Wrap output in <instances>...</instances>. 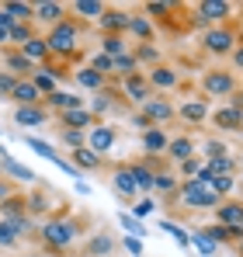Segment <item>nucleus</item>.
I'll return each instance as SVG.
<instances>
[{
  "instance_id": "16",
  "label": "nucleus",
  "mask_w": 243,
  "mask_h": 257,
  "mask_svg": "<svg viewBox=\"0 0 243 257\" xmlns=\"http://www.w3.org/2000/svg\"><path fill=\"white\" fill-rule=\"evenodd\" d=\"M101 25H104V28H111V32H118V28H129V14H118V11H111V14H101Z\"/></svg>"
},
{
  "instance_id": "9",
  "label": "nucleus",
  "mask_w": 243,
  "mask_h": 257,
  "mask_svg": "<svg viewBox=\"0 0 243 257\" xmlns=\"http://www.w3.org/2000/svg\"><path fill=\"white\" fill-rule=\"evenodd\" d=\"M49 101H52L56 108H63V111H77V108H80V97H73V94H63V90H56Z\"/></svg>"
},
{
  "instance_id": "52",
  "label": "nucleus",
  "mask_w": 243,
  "mask_h": 257,
  "mask_svg": "<svg viewBox=\"0 0 243 257\" xmlns=\"http://www.w3.org/2000/svg\"><path fill=\"white\" fill-rule=\"evenodd\" d=\"M32 209H35V212H42V209H45V198H42V195H35V198H32Z\"/></svg>"
},
{
  "instance_id": "50",
  "label": "nucleus",
  "mask_w": 243,
  "mask_h": 257,
  "mask_svg": "<svg viewBox=\"0 0 243 257\" xmlns=\"http://www.w3.org/2000/svg\"><path fill=\"white\" fill-rule=\"evenodd\" d=\"M0 90H7V94H14V80H11L7 73H0Z\"/></svg>"
},
{
  "instance_id": "4",
  "label": "nucleus",
  "mask_w": 243,
  "mask_h": 257,
  "mask_svg": "<svg viewBox=\"0 0 243 257\" xmlns=\"http://www.w3.org/2000/svg\"><path fill=\"white\" fill-rule=\"evenodd\" d=\"M14 118H18V125H42V122H45V111L35 108V104H21Z\"/></svg>"
},
{
  "instance_id": "13",
  "label": "nucleus",
  "mask_w": 243,
  "mask_h": 257,
  "mask_svg": "<svg viewBox=\"0 0 243 257\" xmlns=\"http://www.w3.org/2000/svg\"><path fill=\"white\" fill-rule=\"evenodd\" d=\"M132 181H136V188H153L157 184V174L153 171H146V167H132Z\"/></svg>"
},
{
  "instance_id": "42",
  "label": "nucleus",
  "mask_w": 243,
  "mask_h": 257,
  "mask_svg": "<svg viewBox=\"0 0 243 257\" xmlns=\"http://www.w3.org/2000/svg\"><path fill=\"white\" fill-rule=\"evenodd\" d=\"M129 28H132L136 35H143V39H150V25H146V21H129Z\"/></svg>"
},
{
  "instance_id": "35",
  "label": "nucleus",
  "mask_w": 243,
  "mask_h": 257,
  "mask_svg": "<svg viewBox=\"0 0 243 257\" xmlns=\"http://www.w3.org/2000/svg\"><path fill=\"white\" fill-rule=\"evenodd\" d=\"M14 240H18V229H14L11 222H0V243H4V247H11Z\"/></svg>"
},
{
  "instance_id": "30",
  "label": "nucleus",
  "mask_w": 243,
  "mask_h": 257,
  "mask_svg": "<svg viewBox=\"0 0 243 257\" xmlns=\"http://www.w3.org/2000/svg\"><path fill=\"white\" fill-rule=\"evenodd\" d=\"M77 80H80V87H101V73H94V70H80Z\"/></svg>"
},
{
  "instance_id": "12",
  "label": "nucleus",
  "mask_w": 243,
  "mask_h": 257,
  "mask_svg": "<svg viewBox=\"0 0 243 257\" xmlns=\"http://www.w3.org/2000/svg\"><path fill=\"white\" fill-rule=\"evenodd\" d=\"M143 146H146L150 153H160L163 146H167V139H163V132H160V128H150V132L143 136Z\"/></svg>"
},
{
  "instance_id": "5",
  "label": "nucleus",
  "mask_w": 243,
  "mask_h": 257,
  "mask_svg": "<svg viewBox=\"0 0 243 257\" xmlns=\"http://www.w3.org/2000/svg\"><path fill=\"white\" fill-rule=\"evenodd\" d=\"M111 143H115L111 128H94L90 132V153H104V150H111Z\"/></svg>"
},
{
  "instance_id": "25",
  "label": "nucleus",
  "mask_w": 243,
  "mask_h": 257,
  "mask_svg": "<svg viewBox=\"0 0 243 257\" xmlns=\"http://www.w3.org/2000/svg\"><path fill=\"white\" fill-rule=\"evenodd\" d=\"M63 122H66V125H73V128H80V125H87V122H90V115L77 108V111H66V115H63Z\"/></svg>"
},
{
  "instance_id": "40",
  "label": "nucleus",
  "mask_w": 243,
  "mask_h": 257,
  "mask_svg": "<svg viewBox=\"0 0 243 257\" xmlns=\"http://www.w3.org/2000/svg\"><path fill=\"white\" fill-rule=\"evenodd\" d=\"M90 70H94V73H104V70H111V59H108L104 52H97V56H94V66H90Z\"/></svg>"
},
{
  "instance_id": "27",
  "label": "nucleus",
  "mask_w": 243,
  "mask_h": 257,
  "mask_svg": "<svg viewBox=\"0 0 243 257\" xmlns=\"http://www.w3.org/2000/svg\"><path fill=\"white\" fill-rule=\"evenodd\" d=\"M73 157H77V160H80L83 167H97V164H101V157H97V153H90V150H87V146H80V150H77V153H73Z\"/></svg>"
},
{
  "instance_id": "38",
  "label": "nucleus",
  "mask_w": 243,
  "mask_h": 257,
  "mask_svg": "<svg viewBox=\"0 0 243 257\" xmlns=\"http://www.w3.org/2000/svg\"><path fill=\"white\" fill-rule=\"evenodd\" d=\"M52 87H56V77L52 73H39L35 77V90H52Z\"/></svg>"
},
{
  "instance_id": "37",
  "label": "nucleus",
  "mask_w": 243,
  "mask_h": 257,
  "mask_svg": "<svg viewBox=\"0 0 243 257\" xmlns=\"http://www.w3.org/2000/svg\"><path fill=\"white\" fill-rule=\"evenodd\" d=\"M195 243H198V250H202L205 257H212V254H215V243H212V240H208L205 233H198V236H195Z\"/></svg>"
},
{
  "instance_id": "3",
  "label": "nucleus",
  "mask_w": 243,
  "mask_h": 257,
  "mask_svg": "<svg viewBox=\"0 0 243 257\" xmlns=\"http://www.w3.org/2000/svg\"><path fill=\"white\" fill-rule=\"evenodd\" d=\"M181 195H184L188 205H205V209H215V202H219V195H212V191H208L205 184H198V181H188Z\"/></svg>"
},
{
  "instance_id": "1",
  "label": "nucleus",
  "mask_w": 243,
  "mask_h": 257,
  "mask_svg": "<svg viewBox=\"0 0 243 257\" xmlns=\"http://www.w3.org/2000/svg\"><path fill=\"white\" fill-rule=\"evenodd\" d=\"M49 49L52 52H73V45H77V28L70 25V21H63V25H56L52 28V35H49Z\"/></svg>"
},
{
  "instance_id": "18",
  "label": "nucleus",
  "mask_w": 243,
  "mask_h": 257,
  "mask_svg": "<svg viewBox=\"0 0 243 257\" xmlns=\"http://www.w3.org/2000/svg\"><path fill=\"white\" fill-rule=\"evenodd\" d=\"M4 167H7V174H14V177H21V181H35V174L28 171V167H21L18 160H11V157H4Z\"/></svg>"
},
{
  "instance_id": "11",
  "label": "nucleus",
  "mask_w": 243,
  "mask_h": 257,
  "mask_svg": "<svg viewBox=\"0 0 243 257\" xmlns=\"http://www.w3.org/2000/svg\"><path fill=\"white\" fill-rule=\"evenodd\" d=\"M45 52H49V45L42 39H35V35L25 42V59H45Z\"/></svg>"
},
{
  "instance_id": "26",
  "label": "nucleus",
  "mask_w": 243,
  "mask_h": 257,
  "mask_svg": "<svg viewBox=\"0 0 243 257\" xmlns=\"http://www.w3.org/2000/svg\"><path fill=\"white\" fill-rule=\"evenodd\" d=\"M118 222L125 226V229H129V233H132V236H136V240H139V236H146V229H143V226H139V222H136L132 215H125V212H122V215H118Z\"/></svg>"
},
{
  "instance_id": "47",
  "label": "nucleus",
  "mask_w": 243,
  "mask_h": 257,
  "mask_svg": "<svg viewBox=\"0 0 243 257\" xmlns=\"http://www.w3.org/2000/svg\"><path fill=\"white\" fill-rule=\"evenodd\" d=\"M14 25H18V21H14V18H11V14H7V11L0 7V28H7V32H11Z\"/></svg>"
},
{
  "instance_id": "7",
  "label": "nucleus",
  "mask_w": 243,
  "mask_h": 257,
  "mask_svg": "<svg viewBox=\"0 0 243 257\" xmlns=\"http://www.w3.org/2000/svg\"><path fill=\"white\" fill-rule=\"evenodd\" d=\"M215 125H222V128H240L243 125V111H240V108H222V111H215Z\"/></svg>"
},
{
  "instance_id": "53",
  "label": "nucleus",
  "mask_w": 243,
  "mask_h": 257,
  "mask_svg": "<svg viewBox=\"0 0 243 257\" xmlns=\"http://www.w3.org/2000/svg\"><path fill=\"white\" fill-rule=\"evenodd\" d=\"M236 66H240V70H243V45H240V49H236Z\"/></svg>"
},
{
  "instance_id": "17",
  "label": "nucleus",
  "mask_w": 243,
  "mask_h": 257,
  "mask_svg": "<svg viewBox=\"0 0 243 257\" xmlns=\"http://www.w3.org/2000/svg\"><path fill=\"white\" fill-rule=\"evenodd\" d=\"M14 97H18L21 104H35L39 90H35V84H14Z\"/></svg>"
},
{
  "instance_id": "57",
  "label": "nucleus",
  "mask_w": 243,
  "mask_h": 257,
  "mask_svg": "<svg viewBox=\"0 0 243 257\" xmlns=\"http://www.w3.org/2000/svg\"><path fill=\"white\" fill-rule=\"evenodd\" d=\"M240 250H243V247H240Z\"/></svg>"
},
{
  "instance_id": "56",
  "label": "nucleus",
  "mask_w": 243,
  "mask_h": 257,
  "mask_svg": "<svg viewBox=\"0 0 243 257\" xmlns=\"http://www.w3.org/2000/svg\"><path fill=\"white\" fill-rule=\"evenodd\" d=\"M240 222H243V219H240Z\"/></svg>"
},
{
  "instance_id": "44",
  "label": "nucleus",
  "mask_w": 243,
  "mask_h": 257,
  "mask_svg": "<svg viewBox=\"0 0 243 257\" xmlns=\"http://www.w3.org/2000/svg\"><path fill=\"white\" fill-rule=\"evenodd\" d=\"M90 250H94V254H104V250H111V240H104V236H97V240L90 243Z\"/></svg>"
},
{
  "instance_id": "24",
  "label": "nucleus",
  "mask_w": 243,
  "mask_h": 257,
  "mask_svg": "<svg viewBox=\"0 0 243 257\" xmlns=\"http://www.w3.org/2000/svg\"><path fill=\"white\" fill-rule=\"evenodd\" d=\"M170 153H174V157L184 164V160L191 157V143H188V139H174V143H170Z\"/></svg>"
},
{
  "instance_id": "33",
  "label": "nucleus",
  "mask_w": 243,
  "mask_h": 257,
  "mask_svg": "<svg viewBox=\"0 0 243 257\" xmlns=\"http://www.w3.org/2000/svg\"><path fill=\"white\" fill-rule=\"evenodd\" d=\"M28 146H32L39 157H45V160H56V153H52V146H49V143H42V139H28Z\"/></svg>"
},
{
  "instance_id": "29",
  "label": "nucleus",
  "mask_w": 243,
  "mask_h": 257,
  "mask_svg": "<svg viewBox=\"0 0 243 257\" xmlns=\"http://www.w3.org/2000/svg\"><path fill=\"white\" fill-rule=\"evenodd\" d=\"M122 49H125V42H122L118 35H108V39H104V52H108V59H111V56H122Z\"/></svg>"
},
{
  "instance_id": "2",
  "label": "nucleus",
  "mask_w": 243,
  "mask_h": 257,
  "mask_svg": "<svg viewBox=\"0 0 243 257\" xmlns=\"http://www.w3.org/2000/svg\"><path fill=\"white\" fill-rule=\"evenodd\" d=\"M42 236H45L52 247H70L73 236H77V226H73V222H45Z\"/></svg>"
},
{
  "instance_id": "43",
  "label": "nucleus",
  "mask_w": 243,
  "mask_h": 257,
  "mask_svg": "<svg viewBox=\"0 0 243 257\" xmlns=\"http://www.w3.org/2000/svg\"><path fill=\"white\" fill-rule=\"evenodd\" d=\"M205 236H208L212 243H219V240H229V233H226V226H215V229H212V233H205Z\"/></svg>"
},
{
  "instance_id": "41",
  "label": "nucleus",
  "mask_w": 243,
  "mask_h": 257,
  "mask_svg": "<svg viewBox=\"0 0 243 257\" xmlns=\"http://www.w3.org/2000/svg\"><path fill=\"white\" fill-rule=\"evenodd\" d=\"M153 84L170 87V84H174V73H170V70H153Z\"/></svg>"
},
{
  "instance_id": "36",
  "label": "nucleus",
  "mask_w": 243,
  "mask_h": 257,
  "mask_svg": "<svg viewBox=\"0 0 243 257\" xmlns=\"http://www.w3.org/2000/svg\"><path fill=\"white\" fill-rule=\"evenodd\" d=\"M7 66H11L14 73H25V70H28V59L18 56V52H11V56H7Z\"/></svg>"
},
{
  "instance_id": "34",
  "label": "nucleus",
  "mask_w": 243,
  "mask_h": 257,
  "mask_svg": "<svg viewBox=\"0 0 243 257\" xmlns=\"http://www.w3.org/2000/svg\"><path fill=\"white\" fill-rule=\"evenodd\" d=\"M4 11H7L14 21H21V18H28V14H32V7H28V4H7Z\"/></svg>"
},
{
  "instance_id": "49",
  "label": "nucleus",
  "mask_w": 243,
  "mask_h": 257,
  "mask_svg": "<svg viewBox=\"0 0 243 257\" xmlns=\"http://www.w3.org/2000/svg\"><path fill=\"white\" fill-rule=\"evenodd\" d=\"M153 209H157L153 202H139V205H136V215H150Z\"/></svg>"
},
{
  "instance_id": "39",
  "label": "nucleus",
  "mask_w": 243,
  "mask_h": 257,
  "mask_svg": "<svg viewBox=\"0 0 243 257\" xmlns=\"http://www.w3.org/2000/svg\"><path fill=\"white\" fill-rule=\"evenodd\" d=\"M7 35H11V39H14V42H28V39H32V32H28V28H25V25H14V28H11V32H7Z\"/></svg>"
},
{
  "instance_id": "48",
  "label": "nucleus",
  "mask_w": 243,
  "mask_h": 257,
  "mask_svg": "<svg viewBox=\"0 0 243 257\" xmlns=\"http://www.w3.org/2000/svg\"><path fill=\"white\" fill-rule=\"evenodd\" d=\"M66 143H70V146H77V150H80L83 136H80V132H77V128H70V132H66Z\"/></svg>"
},
{
  "instance_id": "8",
  "label": "nucleus",
  "mask_w": 243,
  "mask_h": 257,
  "mask_svg": "<svg viewBox=\"0 0 243 257\" xmlns=\"http://www.w3.org/2000/svg\"><path fill=\"white\" fill-rule=\"evenodd\" d=\"M229 167H233V160H229V157H208L205 174H208V177H229Z\"/></svg>"
},
{
  "instance_id": "15",
  "label": "nucleus",
  "mask_w": 243,
  "mask_h": 257,
  "mask_svg": "<svg viewBox=\"0 0 243 257\" xmlns=\"http://www.w3.org/2000/svg\"><path fill=\"white\" fill-rule=\"evenodd\" d=\"M226 11H229V7H226L222 0H205L202 4V18H208V21H212V18H226Z\"/></svg>"
},
{
  "instance_id": "45",
  "label": "nucleus",
  "mask_w": 243,
  "mask_h": 257,
  "mask_svg": "<svg viewBox=\"0 0 243 257\" xmlns=\"http://www.w3.org/2000/svg\"><path fill=\"white\" fill-rule=\"evenodd\" d=\"M153 188H160V191H170V188H174V177H167V174H160Z\"/></svg>"
},
{
  "instance_id": "31",
  "label": "nucleus",
  "mask_w": 243,
  "mask_h": 257,
  "mask_svg": "<svg viewBox=\"0 0 243 257\" xmlns=\"http://www.w3.org/2000/svg\"><path fill=\"white\" fill-rule=\"evenodd\" d=\"M35 14L45 18V21H56V18H59V4H39V7H35Z\"/></svg>"
},
{
  "instance_id": "54",
  "label": "nucleus",
  "mask_w": 243,
  "mask_h": 257,
  "mask_svg": "<svg viewBox=\"0 0 243 257\" xmlns=\"http://www.w3.org/2000/svg\"><path fill=\"white\" fill-rule=\"evenodd\" d=\"M7 191H11V188H7V184H0V198H4V195H7Z\"/></svg>"
},
{
  "instance_id": "19",
  "label": "nucleus",
  "mask_w": 243,
  "mask_h": 257,
  "mask_svg": "<svg viewBox=\"0 0 243 257\" xmlns=\"http://www.w3.org/2000/svg\"><path fill=\"white\" fill-rule=\"evenodd\" d=\"M115 188H118L122 195H136V181H132V174L118 171V174H115Z\"/></svg>"
},
{
  "instance_id": "14",
  "label": "nucleus",
  "mask_w": 243,
  "mask_h": 257,
  "mask_svg": "<svg viewBox=\"0 0 243 257\" xmlns=\"http://www.w3.org/2000/svg\"><path fill=\"white\" fill-rule=\"evenodd\" d=\"M219 219H222L226 226H243V222H240L243 209H240V205H222V209H219Z\"/></svg>"
},
{
  "instance_id": "28",
  "label": "nucleus",
  "mask_w": 243,
  "mask_h": 257,
  "mask_svg": "<svg viewBox=\"0 0 243 257\" xmlns=\"http://www.w3.org/2000/svg\"><path fill=\"white\" fill-rule=\"evenodd\" d=\"M160 229H167V233H170V236H174V240H177L181 247H188V240H191V236H188L184 229H177L174 222H160Z\"/></svg>"
},
{
  "instance_id": "55",
  "label": "nucleus",
  "mask_w": 243,
  "mask_h": 257,
  "mask_svg": "<svg viewBox=\"0 0 243 257\" xmlns=\"http://www.w3.org/2000/svg\"><path fill=\"white\" fill-rule=\"evenodd\" d=\"M4 39H7V28H0V42H4Z\"/></svg>"
},
{
  "instance_id": "23",
  "label": "nucleus",
  "mask_w": 243,
  "mask_h": 257,
  "mask_svg": "<svg viewBox=\"0 0 243 257\" xmlns=\"http://www.w3.org/2000/svg\"><path fill=\"white\" fill-rule=\"evenodd\" d=\"M125 90L132 94V101H146V84H143L139 77H129V84H125Z\"/></svg>"
},
{
  "instance_id": "22",
  "label": "nucleus",
  "mask_w": 243,
  "mask_h": 257,
  "mask_svg": "<svg viewBox=\"0 0 243 257\" xmlns=\"http://www.w3.org/2000/svg\"><path fill=\"white\" fill-rule=\"evenodd\" d=\"M170 115V104L167 101H150L146 104V118H167Z\"/></svg>"
},
{
  "instance_id": "32",
  "label": "nucleus",
  "mask_w": 243,
  "mask_h": 257,
  "mask_svg": "<svg viewBox=\"0 0 243 257\" xmlns=\"http://www.w3.org/2000/svg\"><path fill=\"white\" fill-rule=\"evenodd\" d=\"M184 118H191V122H202V118H205V104H198V101L184 104Z\"/></svg>"
},
{
  "instance_id": "21",
  "label": "nucleus",
  "mask_w": 243,
  "mask_h": 257,
  "mask_svg": "<svg viewBox=\"0 0 243 257\" xmlns=\"http://www.w3.org/2000/svg\"><path fill=\"white\" fill-rule=\"evenodd\" d=\"M111 70H122V73H129L132 77V70H136V56H129V52H122L111 59Z\"/></svg>"
},
{
  "instance_id": "46",
  "label": "nucleus",
  "mask_w": 243,
  "mask_h": 257,
  "mask_svg": "<svg viewBox=\"0 0 243 257\" xmlns=\"http://www.w3.org/2000/svg\"><path fill=\"white\" fill-rule=\"evenodd\" d=\"M125 247H129V254H143V243L136 236H125Z\"/></svg>"
},
{
  "instance_id": "10",
  "label": "nucleus",
  "mask_w": 243,
  "mask_h": 257,
  "mask_svg": "<svg viewBox=\"0 0 243 257\" xmlns=\"http://www.w3.org/2000/svg\"><path fill=\"white\" fill-rule=\"evenodd\" d=\"M229 42H233V39H229V32H208V35H205V45H208V49H215V52H226Z\"/></svg>"
},
{
  "instance_id": "20",
  "label": "nucleus",
  "mask_w": 243,
  "mask_h": 257,
  "mask_svg": "<svg viewBox=\"0 0 243 257\" xmlns=\"http://www.w3.org/2000/svg\"><path fill=\"white\" fill-rule=\"evenodd\" d=\"M73 7H77L80 14H87V18H101V14H104V7H101L97 0H77Z\"/></svg>"
},
{
  "instance_id": "6",
  "label": "nucleus",
  "mask_w": 243,
  "mask_h": 257,
  "mask_svg": "<svg viewBox=\"0 0 243 257\" xmlns=\"http://www.w3.org/2000/svg\"><path fill=\"white\" fill-rule=\"evenodd\" d=\"M205 90H208V94H229V90H233V80H229L226 73H208V77H205Z\"/></svg>"
},
{
  "instance_id": "51",
  "label": "nucleus",
  "mask_w": 243,
  "mask_h": 257,
  "mask_svg": "<svg viewBox=\"0 0 243 257\" xmlns=\"http://www.w3.org/2000/svg\"><path fill=\"white\" fill-rule=\"evenodd\" d=\"M208 157H226V150H222V143H208Z\"/></svg>"
}]
</instances>
